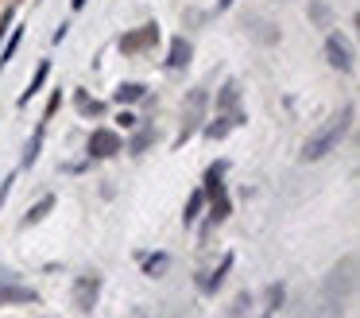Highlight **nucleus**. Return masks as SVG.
I'll use <instances>...</instances> for the list:
<instances>
[{
    "mask_svg": "<svg viewBox=\"0 0 360 318\" xmlns=\"http://www.w3.org/2000/svg\"><path fill=\"white\" fill-rule=\"evenodd\" d=\"M43 124L39 129H35V136H31V144H28V151H23V167H31V163H35V159H39V148H43Z\"/></svg>",
    "mask_w": 360,
    "mask_h": 318,
    "instance_id": "14",
    "label": "nucleus"
},
{
    "mask_svg": "<svg viewBox=\"0 0 360 318\" xmlns=\"http://www.w3.org/2000/svg\"><path fill=\"white\" fill-rule=\"evenodd\" d=\"M352 117H357V105H349V109L341 113V117H333L321 132H314V136L306 140V148H302V159H321V156H330L341 140H345V132L352 129Z\"/></svg>",
    "mask_w": 360,
    "mask_h": 318,
    "instance_id": "1",
    "label": "nucleus"
},
{
    "mask_svg": "<svg viewBox=\"0 0 360 318\" xmlns=\"http://www.w3.org/2000/svg\"><path fill=\"white\" fill-rule=\"evenodd\" d=\"M190 55H194V50H190V43L175 39V43H171V59H167V66H171V70H182L186 62H190Z\"/></svg>",
    "mask_w": 360,
    "mask_h": 318,
    "instance_id": "11",
    "label": "nucleus"
},
{
    "mask_svg": "<svg viewBox=\"0 0 360 318\" xmlns=\"http://www.w3.org/2000/svg\"><path fill=\"white\" fill-rule=\"evenodd\" d=\"M147 144H151V132H147V129H144V132H140V136H136V140H132V151H144V148H147Z\"/></svg>",
    "mask_w": 360,
    "mask_h": 318,
    "instance_id": "22",
    "label": "nucleus"
},
{
    "mask_svg": "<svg viewBox=\"0 0 360 318\" xmlns=\"http://www.w3.org/2000/svg\"><path fill=\"white\" fill-rule=\"evenodd\" d=\"M167 264H171V260H167V252H159V256H144V272H147V276H159V272H167Z\"/></svg>",
    "mask_w": 360,
    "mask_h": 318,
    "instance_id": "20",
    "label": "nucleus"
},
{
    "mask_svg": "<svg viewBox=\"0 0 360 318\" xmlns=\"http://www.w3.org/2000/svg\"><path fill=\"white\" fill-rule=\"evenodd\" d=\"M35 291L31 288H20V283H0V307H8V303H35Z\"/></svg>",
    "mask_w": 360,
    "mask_h": 318,
    "instance_id": "7",
    "label": "nucleus"
},
{
    "mask_svg": "<svg viewBox=\"0 0 360 318\" xmlns=\"http://www.w3.org/2000/svg\"><path fill=\"white\" fill-rule=\"evenodd\" d=\"M202 113H205V90H194V93H190V109H186V120H182V132H178L175 148H178V144H186V140L198 132V124H202Z\"/></svg>",
    "mask_w": 360,
    "mask_h": 318,
    "instance_id": "3",
    "label": "nucleus"
},
{
    "mask_svg": "<svg viewBox=\"0 0 360 318\" xmlns=\"http://www.w3.org/2000/svg\"><path fill=\"white\" fill-rule=\"evenodd\" d=\"M236 0H217V12H225V8H233Z\"/></svg>",
    "mask_w": 360,
    "mask_h": 318,
    "instance_id": "25",
    "label": "nucleus"
},
{
    "mask_svg": "<svg viewBox=\"0 0 360 318\" xmlns=\"http://www.w3.org/2000/svg\"><path fill=\"white\" fill-rule=\"evenodd\" d=\"M202 206H205V194H202V190H194V194H190V202H186V214H182L186 225H190V221H194L198 214H202Z\"/></svg>",
    "mask_w": 360,
    "mask_h": 318,
    "instance_id": "16",
    "label": "nucleus"
},
{
    "mask_svg": "<svg viewBox=\"0 0 360 318\" xmlns=\"http://www.w3.org/2000/svg\"><path fill=\"white\" fill-rule=\"evenodd\" d=\"M279 303H283V283H272V288H267V307H263L260 318H272L275 310H279Z\"/></svg>",
    "mask_w": 360,
    "mask_h": 318,
    "instance_id": "15",
    "label": "nucleus"
},
{
    "mask_svg": "<svg viewBox=\"0 0 360 318\" xmlns=\"http://www.w3.org/2000/svg\"><path fill=\"white\" fill-rule=\"evenodd\" d=\"M8 190H12V179H8V183H0V206H4V198H8Z\"/></svg>",
    "mask_w": 360,
    "mask_h": 318,
    "instance_id": "24",
    "label": "nucleus"
},
{
    "mask_svg": "<svg viewBox=\"0 0 360 318\" xmlns=\"http://www.w3.org/2000/svg\"><path fill=\"white\" fill-rule=\"evenodd\" d=\"M140 97H144V86H140V82H124V86L117 90L120 105H124V101H140Z\"/></svg>",
    "mask_w": 360,
    "mask_h": 318,
    "instance_id": "18",
    "label": "nucleus"
},
{
    "mask_svg": "<svg viewBox=\"0 0 360 318\" xmlns=\"http://www.w3.org/2000/svg\"><path fill=\"white\" fill-rule=\"evenodd\" d=\"M117 151H120V136H117V132L97 129L93 136H89V156L105 159V156H117Z\"/></svg>",
    "mask_w": 360,
    "mask_h": 318,
    "instance_id": "5",
    "label": "nucleus"
},
{
    "mask_svg": "<svg viewBox=\"0 0 360 318\" xmlns=\"http://www.w3.org/2000/svg\"><path fill=\"white\" fill-rule=\"evenodd\" d=\"M47 74H50V66H47V62H43V66H39V70H35V78H31V86H28V90H23V97H20V105H28V101H31V97H35V93H39V90H43V82H47Z\"/></svg>",
    "mask_w": 360,
    "mask_h": 318,
    "instance_id": "12",
    "label": "nucleus"
},
{
    "mask_svg": "<svg viewBox=\"0 0 360 318\" xmlns=\"http://www.w3.org/2000/svg\"><path fill=\"white\" fill-rule=\"evenodd\" d=\"M155 39H159V28H155V24H147V28H140V31H132V35H124V39H120V50H124V55H136V50L151 47Z\"/></svg>",
    "mask_w": 360,
    "mask_h": 318,
    "instance_id": "6",
    "label": "nucleus"
},
{
    "mask_svg": "<svg viewBox=\"0 0 360 318\" xmlns=\"http://www.w3.org/2000/svg\"><path fill=\"white\" fill-rule=\"evenodd\" d=\"M229 268H233V256H225V260H221V268H217V272H205V276L198 279V288H202L205 295H214V291L221 288V279H225V272H229Z\"/></svg>",
    "mask_w": 360,
    "mask_h": 318,
    "instance_id": "9",
    "label": "nucleus"
},
{
    "mask_svg": "<svg viewBox=\"0 0 360 318\" xmlns=\"http://www.w3.org/2000/svg\"><path fill=\"white\" fill-rule=\"evenodd\" d=\"M236 101H240V86L229 82V86L221 90V97H217V109H236Z\"/></svg>",
    "mask_w": 360,
    "mask_h": 318,
    "instance_id": "13",
    "label": "nucleus"
},
{
    "mask_svg": "<svg viewBox=\"0 0 360 318\" xmlns=\"http://www.w3.org/2000/svg\"><path fill=\"white\" fill-rule=\"evenodd\" d=\"M314 20L325 24V20H330V8H325V4H314Z\"/></svg>",
    "mask_w": 360,
    "mask_h": 318,
    "instance_id": "23",
    "label": "nucleus"
},
{
    "mask_svg": "<svg viewBox=\"0 0 360 318\" xmlns=\"http://www.w3.org/2000/svg\"><path fill=\"white\" fill-rule=\"evenodd\" d=\"M225 167H229V163H214V167L205 171V187H202V194L205 198H209V221H225L229 218V194H225V183H221V175H225Z\"/></svg>",
    "mask_w": 360,
    "mask_h": 318,
    "instance_id": "2",
    "label": "nucleus"
},
{
    "mask_svg": "<svg viewBox=\"0 0 360 318\" xmlns=\"http://www.w3.org/2000/svg\"><path fill=\"white\" fill-rule=\"evenodd\" d=\"M82 4H86V0H74V8H82Z\"/></svg>",
    "mask_w": 360,
    "mask_h": 318,
    "instance_id": "26",
    "label": "nucleus"
},
{
    "mask_svg": "<svg viewBox=\"0 0 360 318\" xmlns=\"http://www.w3.org/2000/svg\"><path fill=\"white\" fill-rule=\"evenodd\" d=\"M325 55H330V62L337 70H352V55H349V47H345L337 35H330V43H325Z\"/></svg>",
    "mask_w": 360,
    "mask_h": 318,
    "instance_id": "8",
    "label": "nucleus"
},
{
    "mask_svg": "<svg viewBox=\"0 0 360 318\" xmlns=\"http://www.w3.org/2000/svg\"><path fill=\"white\" fill-rule=\"evenodd\" d=\"M50 206H55V198H50V194H47V198H43V202H39V206H35V209H28V218H23V225H35V221H43V218H47V214H50Z\"/></svg>",
    "mask_w": 360,
    "mask_h": 318,
    "instance_id": "19",
    "label": "nucleus"
},
{
    "mask_svg": "<svg viewBox=\"0 0 360 318\" xmlns=\"http://www.w3.org/2000/svg\"><path fill=\"white\" fill-rule=\"evenodd\" d=\"M97 295H101V279L97 276H82L78 283H74V307L78 310H93Z\"/></svg>",
    "mask_w": 360,
    "mask_h": 318,
    "instance_id": "4",
    "label": "nucleus"
},
{
    "mask_svg": "<svg viewBox=\"0 0 360 318\" xmlns=\"http://www.w3.org/2000/svg\"><path fill=\"white\" fill-rule=\"evenodd\" d=\"M236 124H244V113H233V117H221V120H214V124H205V136L209 140H221L229 129H236Z\"/></svg>",
    "mask_w": 360,
    "mask_h": 318,
    "instance_id": "10",
    "label": "nucleus"
},
{
    "mask_svg": "<svg viewBox=\"0 0 360 318\" xmlns=\"http://www.w3.org/2000/svg\"><path fill=\"white\" fill-rule=\"evenodd\" d=\"M16 47H20V31H16V35H12V39H8V47L0 50V66H4V62H8L12 55H16Z\"/></svg>",
    "mask_w": 360,
    "mask_h": 318,
    "instance_id": "21",
    "label": "nucleus"
},
{
    "mask_svg": "<svg viewBox=\"0 0 360 318\" xmlns=\"http://www.w3.org/2000/svg\"><path fill=\"white\" fill-rule=\"evenodd\" d=\"M74 101H78V113H86V117H101V113H105V105H101V101H89L86 93H74Z\"/></svg>",
    "mask_w": 360,
    "mask_h": 318,
    "instance_id": "17",
    "label": "nucleus"
}]
</instances>
